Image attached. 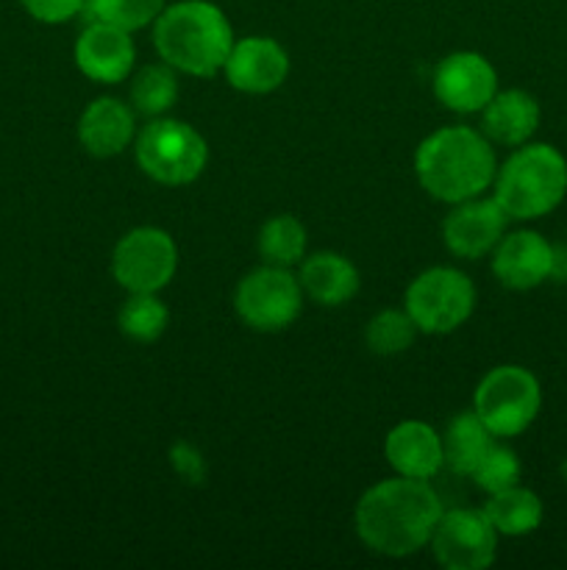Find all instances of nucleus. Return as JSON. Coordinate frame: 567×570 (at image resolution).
<instances>
[{"label":"nucleus","mask_w":567,"mask_h":570,"mask_svg":"<svg viewBox=\"0 0 567 570\" xmlns=\"http://www.w3.org/2000/svg\"><path fill=\"white\" fill-rule=\"evenodd\" d=\"M445 507L431 482L389 476L361 493L354 527L372 554L404 560L428 549Z\"/></svg>","instance_id":"f257e3e1"},{"label":"nucleus","mask_w":567,"mask_h":570,"mask_svg":"<svg viewBox=\"0 0 567 570\" xmlns=\"http://www.w3.org/2000/svg\"><path fill=\"white\" fill-rule=\"evenodd\" d=\"M495 145L481 128L445 126L428 134L415 150L417 184L439 204H461L484 195L495 181Z\"/></svg>","instance_id":"f03ea898"},{"label":"nucleus","mask_w":567,"mask_h":570,"mask_svg":"<svg viewBox=\"0 0 567 570\" xmlns=\"http://www.w3.org/2000/svg\"><path fill=\"white\" fill-rule=\"evenodd\" d=\"M153 48L165 65L192 78H215L231 53L233 28L211 0H176L156 17Z\"/></svg>","instance_id":"7ed1b4c3"},{"label":"nucleus","mask_w":567,"mask_h":570,"mask_svg":"<svg viewBox=\"0 0 567 570\" xmlns=\"http://www.w3.org/2000/svg\"><path fill=\"white\" fill-rule=\"evenodd\" d=\"M493 198L509 220L531 223L548 217L567 198V156L550 142H526L511 148L498 165Z\"/></svg>","instance_id":"20e7f679"},{"label":"nucleus","mask_w":567,"mask_h":570,"mask_svg":"<svg viewBox=\"0 0 567 570\" xmlns=\"http://www.w3.org/2000/svg\"><path fill=\"white\" fill-rule=\"evenodd\" d=\"M139 170L165 187H187L203 176L209 145L203 134L178 117H150L133 139Z\"/></svg>","instance_id":"39448f33"},{"label":"nucleus","mask_w":567,"mask_h":570,"mask_svg":"<svg viewBox=\"0 0 567 570\" xmlns=\"http://www.w3.org/2000/svg\"><path fill=\"white\" fill-rule=\"evenodd\" d=\"M470 410L498 440L520 438L543 410V384L528 367L498 365L476 384Z\"/></svg>","instance_id":"423d86ee"},{"label":"nucleus","mask_w":567,"mask_h":570,"mask_svg":"<svg viewBox=\"0 0 567 570\" xmlns=\"http://www.w3.org/2000/svg\"><path fill=\"white\" fill-rule=\"evenodd\" d=\"M476 284L459 267L437 265L417 273L404 293V309L417 332L442 337L465 326L476 312Z\"/></svg>","instance_id":"0eeeda50"},{"label":"nucleus","mask_w":567,"mask_h":570,"mask_svg":"<svg viewBox=\"0 0 567 570\" xmlns=\"http://www.w3.org/2000/svg\"><path fill=\"white\" fill-rule=\"evenodd\" d=\"M304 287L292 267H276L261 262L245 273L233 289V312L248 328L259 334L287 332L304 312Z\"/></svg>","instance_id":"6e6552de"},{"label":"nucleus","mask_w":567,"mask_h":570,"mask_svg":"<svg viewBox=\"0 0 567 570\" xmlns=\"http://www.w3.org/2000/svg\"><path fill=\"white\" fill-rule=\"evenodd\" d=\"M178 273V245L159 226L122 234L111 250V276L126 293H161Z\"/></svg>","instance_id":"1a4fd4ad"},{"label":"nucleus","mask_w":567,"mask_h":570,"mask_svg":"<svg viewBox=\"0 0 567 570\" xmlns=\"http://www.w3.org/2000/svg\"><path fill=\"white\" fill-rule=\"evenodd\" d=\"M498 540L487 512L461 507L442 512L428 549L445 570H487L498 557Z\"/></svg>","instance_id":"9d476101"},{"label":"nucleus","mask_w":567,"mask_h":570,"mask_svg":"<svg viewBox=\"0 0 567 570\" xmlns=\"http://www.w3.org/2000/svg\"><path fill=\"white\" fill-rule=\"evenodd\" d=\"M434 98L456 115H481L484 106L498 92V70L478 50H454L431 76Z\"/></svg>","instance_id":"9b49d317"},{"label":"nucleus","mask_w":567,"mask_h":570,"mask_svg":"<svg viewBox=\"0 0 567 570\" xmlns=\"http://www.w3.org/2000/svg\"><path fill=\"white\" fill-rule=\"evenodd\" d=\"M489 256H493L489 259L493 276L498 278L500 287L515 289V293L543 287L559 265V254L550 239L534 228L506 232Z\"/></svg>","instance_id":"f8f14e48"},{"label":"nucleus","mask_w":567,"mask_h":570,"mask_svg":"<svg viewBox=\"0 0 567 570\" xmlns=\"http://www.w3.org/2000/svg\"><path fill=\"white\" fill-rule=\"evenodd\" d=\"M509 226V215L495 198H467L450 206L442 220V243L456 259L476 262L495 250Z\"/></svg>","instance_id":"ddd939ff"},{"label":"nucleus","mask_w":567,"mask_h":570,"mask_svg":"<svg viewBox=\"0 0 567 570\" xmlns=\"http://www.w3.org/2000/svg\"><path fill=\"white\" fill-rule=\"evenodd\" d=\"M72 59L83 78L103 83V87H115V83L131 78L133 65H137V45L126 28L87 20L72 45Z\"/></svg>","instance_id":"4468645a"},{"label":"nucleus","mask_w":567,"mask_h":570,"mask_svg":"<svg viewBox=\"0 0 567 570\" xmlns=\"http://www.w3.org/2000/svg\"><path fill=\"white\" fill-rule=\"evenodd\" d=\"M289 53L272 37H242L233 42L222 76L242 95H270L289 78Z\"/></svg>","instance_id":"2eb2a0df"},{"label":"nucleus","mask_w":567,"mask_h":570,"mask_svg":"<svg viewBox=\"0 0 567 570\" xmlns=\"http://www.w3.org/2000/svg\"><path fill=\"white\" fill-rule=\"evenodd\" d=\"M78 142L94 159H115L137 139V111L131 104L103 95L78 117Z\"/></svg>","instance_id":"dca6fc26"},{"label":"nucleus","mask_w":567,"mask_h":570,"mask_svg":"<svg viewBox=\"0 0 567 570\" xmlns=\"http://www.w3.org/2000/svg\"><path fill=\"white\" fill-rule=\"evenodd\" d=\"M384 460L395 476L431 482L445 468L442 434L426 421H400L387 432Z\"/></svg>","instance_id":"f3484780"},{"label":"nucleus","mask_w":567,"mask_h":570,"mask_svg":"<svg viewBox=\"0 0 567 570\" xmlns=\"http://www.w3.org/2000/svg\"><path fill=\"white\" fill-rule=\"evenodd\" d=\"M543 122V106L526 89H498L481 109L484 137L500 148H520L531 142Z\"/></svg>","instance_id":"a211bd4d"},{"label":"nucleus","mask_w":567,"mask_h":570,"mask_svg":"<svg viewBox=\"0 0 567 570\" xmlns=\"http://www.w3.org/2000/svg\"><path fill=\"white\" fill-rule=\"evenodd\" d=\"M298 282L304 295L317 306H345L361 287L359 267L337 250H317L298 265Z\"/></svg>","instance_id":"6ab92c4d"},{"label":"nucleus","mask_w":567,"mask_h":570,"mask_svg":"<svg viewBox=\"0 0 567 570\" xmlns=\"http://www.w3.org/2000/svg\"><path fill=\"white\" fill-rule=\"evenodd\" d=\"M481 510L487 512L489 523L500 538H526V534L537 532L545 521L543 499L523 484H511V488L487 495V504Z\"/></svg>","instance_id":"aec40b11"},{"label":"nucleus","mask_w":567,"mask_h":570,"mask_svg":"<svg viewBox=\"0 0 567 570\" xmlns=\"http://www.w3.org/2000/svg\"><path fill=\"white\" fill-rule=\"evenodd\" d=\"M493 440L495 434L484 426L481 417H478L476 412H456L442 432L445 468H448L450 473H456V476L470 479V473L476 471V465L481 462V456L487 454Z\"/></svg>","instance_id":"412c9836"},{"label":"nucleus","mask_w":567,"mask_h":570,"mask_svg":"<svg viewBox=\"0 0 567 570\" xmlns=\"http://www.w3.org/2000/svg\"><path fill=\"white\" fill-rule=\"evenodd\" d=\"M309 248V232L295 215H272L256 234V250L265 265L298 267Z\"/></svg>","instance_id":"4be33fe9"},{"label":"nucleus","mask_w":567,"mask_h":570,"mask_svg":"<svg viewBox=\"0 0 567 570\" xmlns=\"http://www.w3.org/2000/svg\"><path fill=\"white\" fill-rule=\"evenodd\" d=\"M178 92V72L170 65L159 61V65H145L137 76L131 78V89H128V104L133 111L142 117H165L167 111L176 106Z\"/></svg>","instance_id":"5701e85b"},{"label":"nucleus","mask_w":567,"mask_h":570,"mask_svg":"<svg viewBox=\"0 0 567 570\" xmlns=\"http://www.w3.org/2000/svg\"><path fill=\"white\" fill-rule=\"evenodd\" d=\"M117 326L122 337L133 343H156L170 326V309L159 293H128L126 304L117 312Z\"/></svg>","instance_id":"b1692460"},{"label":"nucleus","mask_w":567,"mask_h":570,"mask_svg":"<svg viewBox=\"0 0 567 570\" xmlns=\"http://www.w3.org/2000/svg\"><path fill=\"white\" fill-rule=\"evenodd\" d=\"M417 326L406 309H381L367 321L365 343L376 356H398L411 348Z\"/></svg>","instance_id":"393cba45"},{"label":"nucleus","mask_w":567,"mask_h":570,"mask_svg":"<svg viewBox=\"0 0 567 570\" xmlns=\"http://www.w3.org/2000/svg\"><path fill=\"white\" fill-rule=\"evenodd\" d=\"M165 6L167 0H87L83 20L109 22L133 33L153 26Z\"/></svg>","instance_id":"a878e982"},{"label":"nucleus","mask_w":567,"mask_h":570,"mask_svg":"<svg viewBox=\"0 0 567 570\" xmlns=\"http://www.w3.org/2000/svg\"><path fill=\"white\" fill-rule=\"evenodd\" d=\"M520 476H523L520 456H517L515 449H509V445L498 438L493 440V445L487 449V454L481 456V462L476 465V471L470 473V479L476 482V488L484 490L487 495L511 488V484H520Z\"/></svg>","instance_id":"bb28decb"},{"label":"nucleus","mask_w":567,"mask_h":570,"mask_svg":"<svg viewBox=\"0 0 567 570\" xmlns=\"http://www.w3.org/2000/svg\"><path fill=\"white\" fill-rule=\"evenodd\" d=\"M22 9L44 26H61L83 14L87 0H20Z\"/></svg>","instance_id":"cd10ccee"}]
</instances>
